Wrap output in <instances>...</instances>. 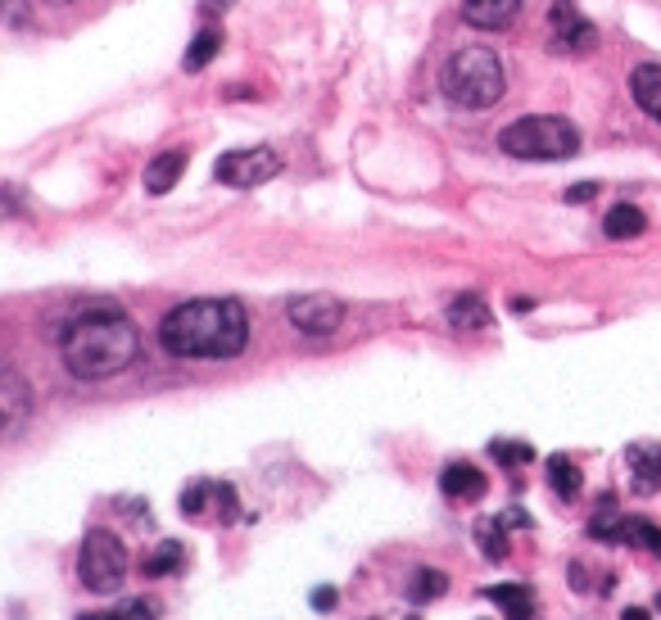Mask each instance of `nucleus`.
I'll return each instance as SVG.
<instances>
[{
  "instance_id": "1",
  "label": "nucleus",
  "mask_w": 661,
  "mask_h": 620,
  "mask_svg": "<svg viewBox=\"0 0 661 620\" xmlns=\"http://www.w3.org/2000/svg\"><path fill=\"white\" fill-rule=\"evenodd\" d=\"M159 345L172 358H240L249 345V313L236 300H187L159 322Z\"/></svg>"
},
{
  "instance_id": "2",
  "label": "nucleus",
  "mask_w": 661,
  "mask_h": 620,
  "mask_svg": "<svg viewBox=\"0 0 661 620\" xmlns=\"http://www.w3.org/2000/svg\"><path fill=\"white\" fill-rule=\"evenodd\" d=\"M136 349H141V336H136V326L119 308H87V313H78L68 322L64 340H59L64 368L78 381L119 376L123 368L136 362Z\"/></svg>"
},
{
  "instance_id": "3",
  "label": "nucleus",
  "mask_w": 661,
  "mask_h": 620,
  "mask_svg": "<svg viewBox=\"0 0 661 620\" xmlns=\"http://www.w3.org/2000/svg\"><path fill=\"white\" fill-rule=\"evenodd\" d=\"M439 87H445V100H453L458 109H494L503 100L507 72L490 46H467L445 64Z\"/></svg>"
},
{
  "instance_id": "4",
  "label": "nucleus",
  "mask_w": 661,
  "mask_h": 620,
  "mask_svg": "<svg viewBox=\"0 0 661 620\" xmlns=\"http://www.w3.org/2000/svg\"><path fill=\"white\" fill-rule=\"evenodd\" d=\"M498 145L512 159H571L580 155V127L558 114H526L498 132Z\"/></svg>"
},
{
  "instance_id": "5",
  "label": "nucleus",
  "mask_w": 661,
  "mask_h": 620,
  "mask_svg": "<svg viewBox=\"0 0 661 620\" xmlns=\"http://www.w3.org/2000/svg\"><path fill=\"white\" fill-rule=\"evenodd\" d=\"M78 575L91 594H119L123 579H127V549L114 530H87L82 539V553H78Z\"/></svg>"
},
{
  "instance_id": "6",
  "label": "nucleus",
  "mask_w": 661,
  "mask_h": 620,
  "mask_svg": "<svg viewBox=\"0 0 661 620\" xmlns=\"http://www.w3.org/2000/svg\"><path fill=\"white\" fill-rule=\"evenodd\" d=\"M281 172V159L268 150V145H254V150H227L223 159L213 164V177L223 187H236V191H249V187H264Z\"/></svg>"
},
{
  "instance_id": "7",
  "label": "nucleus",
  "mask_w": 661,
  "mask_h": 620,
  "mask_svg": "<svg viewBox=\"0 0 661 620\" xmlns=\"http://www.w3.org/2000/svg\"><path fill=\"white\" fill-rule=\"evenodd\" d=\"M285 317L304 336H330L345 322V304L336 295H295L285 304Z\"/></svg>"
},
{
  "instance_id": "8",
  "label": "nucleus",
  "mask_w": 661,
  "mask_h": 620,
  "mask_svg": "<svg viewBox=\"0 0 661 620\" xmlns=\"http://www.w3.org/2000/svg\"><path fill=\"white\" fill-rule=\"evenodd\" d=\"M548 36H553L558 50H580V46L590 50V46H594V27L575 14L571 0H558V5H553V19H548Z\"/></svg>"
},
{
  "instance_id": "9",
  "label": "nucleus",
  "mask_w": 661,
  "mask_h": 620,
  "mask_svg": "<svg viewBox=\"0 0 661 620\" xmlns=\"http://www.w3.org/2000/svg\"><path fill=\"white\" fill-rule=\"evenodd\" d=\"M27 408H32L27 381H23L14 368H5V376H0V417H5V440H14V435L23 430Z\"/></svg>"
},
{
  "instance_id": "10",
  "label": "nucleus",
  "mask_w": 661,
  "mask_h": 620,
  "mask_svg": "<svg viewBox=\"0 0 661 620\" xmlns=\"http://www.w3.org/2000/svg\"><path fill=\"white\" fill-rule=\"evenodd\" d=\"M522 14V0H462V19L485 32H507Z\"/></svg>"
},
{
  "instance_id": "11",
  "label": "nucleus",
  "mask_w": 661,
  "mask_h": 620,
  "mask_svg": "<svg viewBox=\"0 0 661 620\" xmlns=\"http://www.w3.org/2000/svg\"><path fill=\"white\" fill-rule=\"evenodd\" d=\"M630 476H635V494H652L661 485V440H639L626 449Z\"/></svg>"
},
{
  "instance_id": "12",
  "label": "nucleus",
  "mask_w": 661,
  "mask_h": 620,
  "mask_svg": "<svg viewBox=\"0 0 661 620\" xmlns=\"http://www.w3.org/2000/svg\"><path fill=\"white\" fill-rule=\"evenodd\" d=\"M439 489H445V498H453V503L481 498L485 494V471H475L471 462H449L445 471H439Z\"/></svg>"
},
{
  "instance_id": "13",
  "label": "nucleus",
  "mask_w": 661,
  "mask_h": 620,
  "mask_svg": "<svg viewBox=\"0 0 661 620\" xmlns=\"http://www.w3.org/2000/svg\"><path fill=\"white\" fill-rule=\"evenodd\" d=\"M181 172H187V150H164V155H155L150 164H145V191H150V195H168L177 181H181Z\"/></svg>"
},
{
  "instance_id": "14",
  "label": "nucleus",
  "mask_w": 661,
  "mask_h": 620,
  "mask_svg": "<svg viewBox=\"0 0 661 620\" xmlns=\"http://www.w3.org/2000/svg\"><path fill=\"white\" fill-rule=\"evenodd\" d=\"M630 91H635L643 114H652L661 123V64H639L630 72Z\"/></svg>"
},
{
  "instance_id": "15",
  "label": "nucleus",
  "mask_w": 661,
  "mask_h": 620,
  "mask_svg": "<svg viewBox=\"0 0 661 620\" xmlns=\"http://www.w3.org/2000/svg\"><path fill=\"white\" fill-rule=\"evenodd\" d=\"M485 598L498 602V611L507 620H535V594H530V585H494V589H485Z\"/></svg>"
},
{
  "instance_id": "16",
  "label": "nucleus",
  "mask_w": 661,
  "mask_h": 620,
  "mask_svg": "<svg viewBox=\"0 0 661 620\" xmlns=\"http://www.w3.org/2000/svg\"><path fill=\"white\" fill-rule=\"evenodd\" d=\"M603 232H607L612 240H635V236L648 232V217H643L639 204H616V208L603 217Z\"/></svg>"
},
{
  "instance_id": "17",
  "label": "nucleus",
  "mask_w": 661,
  "mask_h": 620,
  "mask_svg": "<svg viewBox=\"0 0 661 620\" xmlns=\"http://www.w3.org/2000/svg\"><path fill=\"white\" fill-rule=\"evenodd\" d=\"M181 566H187V549H181V539H164L159 549L141 562V575L145 579H164V575H177Z\"/></svg>"
},
{
  "instance_id": "18",
  "label": "nucleus",
  "mask_w": 661,
  "mask_h": 620,
  "mask_svg": "<svg viewBox=\"0 0 661 620\" xmlns=\"http://www.w3.org/2000/svg\"><path fill=\"white\" fill-rule=\"evenodd\" d=\"M449 326H453V331H485V326H490L485 300L481 295H458L449 304Z\"/></svg>"
},
{
  "instance_id": "19",
  "label": "nucleus",
  "mask_w": 661,
  "mask_h": 620,
  "mask_svg": "<svg viewBox=\"0 0 661 620\" xmlns=\"http://www.w3.org/2000/svg\"><path fill=\"white\" fill-rule=\"evenodd\" d=\"M449 594V575L445 571H435V566H417L413 579H408V602L413 607H426L435 598H445Z\"/></svg>"
},
{
  "instance_id": "20",
  "label": "nucleus",
  "mask_w": 661,
  "mask_h": 620,
  "mask_svg": "<svg viewBox=\"0 0 661 620\" xmlns=\"http://www.w3.org/2000/svg\"><path fill=\"white\" fill-rule=\"evenodd\" d=\"M544 471H548V485L558 489V498H575V494H580V485H584L580 462H571L567 453H553V458L544 462Z\"/></svg>"
},
{
  "instance_id": "21",
  "label": "nucleus",
  "mask_w": 661,
  "mask_h": 620,
  "mask_svg": "<svg viewBox=\"0 0 661 620\" xmlns=\"http://www.w3.org/2000/svg\"><path fill=\"white\" fill-rule=\"evenodd\" d=\"M616 543H630V549H643V553L661 557V530L648 517H620V539Z\"/></svg>"
},
{
  "instance_id": "22",
  "label": "nucleus",
  "mask_w": 661,
  "mask_h": 620,
  "mask_svg": "<svg viewBox=\"0 0 661 620\" xmlns=\"http://www.w3.org/2000/svg\"><path fill=\"white\" fill-rule=\"evenodd\" d=\"M217 50H223V27H200L195 42L187 46V59H181V64H187V72H200Z\"/></svg>"
},
{
  "instance_id": "23",
  "label": "nucleus",
  "mask_w": 661,
  "mask_h": 620,
  "mask_svg": "<svg viewBox=\"0 0 661 620\" xmlns=\"http://www.w3.org/2000/svg\"><path fill=\"white\" fill-rule=\"evenodd\" d=\"M475 543L490 562H503L507 557V526L503 521H475Z\"/></svg>"
},
{
  "instance_id": "24",
  "label": "nucleus",
  "mask_w": 661,
  "mask_h": 620,
  "mask_svg": "<svg viewBox=\"0 0 661 620\" xmlns=\"http://www.w3.org/2000/svg\"><path fill=\"white\" fill-rule=\"evenodd\" d=\"M490 453H494L503 466H526V462H535V449L522 444V440H494Z\"/></svg>"
},
{
  "instance_id": "25",
  "label": "nucleus",
  "mask_w": 661,
  "mask_h": 620,
  "mask_svg": "<svg viewBox=\"0 0 661 620\" xmlns=\"http://www.w3.org/2000/svg\"><path fill=\"white\" fill-rule=\"evenodd\" d=\"M209 494H213V485L209 481H195L187 494L177 498V507H181V517H200L204 512V503H209Z\"/></svg>"
},
{
  "instance_id": "26",
  "label": "nucleus",
  "mask_w": 661,
  "mask_h": 620,
  "mask_svg": "<svg viewBox=\"0 0 661 620\" xmlns=\"http://www.w3.org/2000/svg\"><path fill=\"white\" fill-rule=\"evenodd\" d=\"M213 498H217V512H223V521H236L240 517V503H236V489L223 481V485H213Z\"/></svg>"
},
{
  "instance_id": "27",
  "label": "nucleus",
  "mask_w": 661,
  "mask_h": 620,
  "mask_svg": "<svg viewBox=\"0 0 661 620\" xmlns=\"http://www.w3.org/2000/svg\"><path fill=\"white\" fill-rule=\"evenodd\" d=\"M119 611H123V620H155V607L145 602V598H127Z\"/></svg>"
},
{
  "instance_id": "28",
  "label": "nucleus",
  "mask_w": 661,
  "mask_h": 620,
  "mask_svg": "<svg viewBox=\"0 0 661 620\" xmlns=\"http://www.w3.org/2000/svg\"><path fill=\"white\" fill-rule=\"evenodd\" d=\"M313 611H336V602H340V594L336 589H330V585H322V589H313Z\"/></svg>"
},
{
  "instance_id": "29",
  "label": "nucleus",
  "mask_w": 661,
  "mask_h": 620,
  "mask_svg": "<svg viewBox=\"0 0 661 620\" xmlns=\"http://www.w3.org/2000/svg\"><path fill=\"white\" fill-rule=\"evenodd\" d=\"M594 195H598L594 181H584V187H571V191H567V200H571V204H584V200H594Z\"/></svg>"
},
{
  "instance_id": "30",
  "label": "nucleus",
  "mask_w": 661,
  "mask_h": 620,
  "mask_svg": "<svg viewBox=\"0 0 661 620\" xmlns=\"http://www.w3.org/2000/svg\"><path fill=\"white\" fill-rule=\"evenodd\" d=\"M498 521H503V526H530V517L522 512V507H507V512H503Z\"/></svg>"
},
{
  "instance_id": "31",
  "label": "nucleus",
  "mask_w": 661,
  "mask_h": 620,
  "mask_svg": "<svg viewBox=\"0 0 661 620\" xmlns=\"http://www.w3.org/2000/svg\"><path fill=\"white\" fill-rule=\"evenodd\" d=\"M78 620H123V611H82Z\"/></svg>"
},
{
  "instance_id": "32",
  "label": "nucleus",
  "mask_w": 661,
  "mask_h": 620,
  "mask_svg": "<svg viewBox=\"0 0 661 620\" xmlns=\"http://www.w3.org/2000/svg\"><path fill=\"white\" fill-rule=\"evenodd\" d=\"M620 620H652V611H643V607H626V616Z\"/></svg>"
},
{
  "instance_id": "33",
  "label": "nucleus",
  "mask_w": 661,
  "mask_h": 620,
  "mask_svg": "<svg viewBox=\"0 0 661 620\" xmlns=\"http://www.w3.org/2000/svg\"><path fill=\"white\" fill-rule=\"evenodd\" d=\"M204 5H209V10H232L236 0H204Z\"/></svg>"
},
{
  "instance_id": "34",
  "label": "nucleus",
  "mask_w": 661,
  "mask_h": 620,
  "mask_svg": "<svg viewBox=\"0 0 661 620\" xmlns=\"http://www.w3.org/2000/svg\"><path fill=\"white\" fill-rule=\"evenodd\" d=\"M46 5H68V0H46Z\"/></svg>"
},
{
  "instance_id": "35",
  "label": "nucleus",
  "mask_w": 661,
  "mask_h": 620,
  "mask_svg": "<svg viewBox=\"0 0 661 620\" xmlns=\"http://www.w3.org/2000/svg\"><path fill=\"white\" fill-rule=\"evenodd\" d=\"M408 620H422V616H408Z\"/></svg>"
},
{
  "instance_id": "36",
  "label": "nucleus",
  "mask_w": 661,
  "mask_h": 620,
  "mask_svg": "<svg viewBox=\"0 0 661 620\" xmlns=\"http://www.w3.org/2000/svg\"><path fill=\"white\" fill-rule=\"evenodd\" d=\"M657 607H661V598H657Z\"/></svg>"
}]
</instances>
